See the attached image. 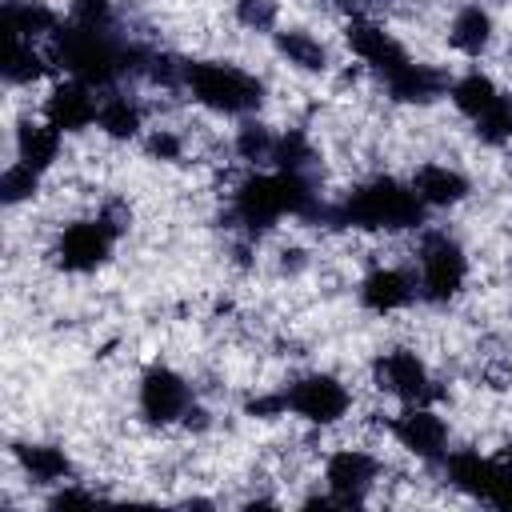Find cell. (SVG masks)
Returning <instances> with one entry per match:
<instances>
[{"label":"cell","instance_id":"1","mask_svg":"<svg viewBox=\"0 0 512 512\" xmlns=\"http://www.w3.org/2000/svg\"><path fill=\"white\" fill-rule=\"evenodd\" d=\"M328 224L352 228V232H376V236H416L432 216L416 200L408 176L376 172L368 180H356L336 204H328Z\"/></svg>","mask_w":512,"mask_h":512},{"label":"cell","instance_id":"2","mask_svg":"<svg viewBox=\"0 0 512 512\" xmlns=\"http://www.w3.org/2000/svg\"><path fill=\"white\" fill-rule=\"evenodd\" d=\"M184 100L212 120H244L268 108V80L228 56H184Z\"/></svg>","mask_w":512,"mask_h":512},{"label":"cell","instance_id":"3","mask_svg":"<svg viewBox=\"0 0 512 512\" xmlns=\"http://www.w3.org/2000/svg\"><path fill=\"white\" fill-rule=\"evenodd\" d=\"M412 268L420 284V304L424 308H452L456 300L468 296L472 284V252L468 244L448 228V224H424L412 236Z\"/></svg>","mask_w":512,"mask_h":512},{"label":"cell","instance_id":"4","mask_svg":"<svg viewBox=\"0 0 512 512\" xmlns=\"http://www.w3.org/2000/svg\"><path fill=\"white\" fill-rule=\"evenodd\" d=\"M288 420L312 432H336L356 416V388L332 368H300L284 384Z\"/></svg>","mask_w":512,"mask_h":512},{"label":"cell","instance_id":"5","mask_svg":"<svg viewBox=\"0 0 512 512\" xmlns=\"http://www.w3.org/2000/svg\"><path fill=\"white\" fill-rule=\"evenodd\" d=\"M384 480H388V464H384L380 448H372L364 440L332 444L320 452V480L316 484L328 492L332 508L368 504Z\"/></svg>","mask_w":512,"mask_h":512},{"label":"cell","instance_id":"6","mask_svg":"<svg viewBox=\"0 0 512 512\" xmlns=\"http://www.w3.org/2000/svg\"><path fill=\"white\" fill-rule=\"evenodd\" d=\"M120 240L124 236L100 212H80V216H68L64 224L52 228V236H48V260L64 276H96L100 268L112 264Z\"/></svg>","mask_w":512,"mask_h":512},{"label":"cell","instance_id":"7","mask_svg":"<svg viewBox=\"0 0 512 512\" xmlns=\"http://www.w3.org/2000/svg\"><path fill=\"white\" fill-rule=\"evenodd\" d=\"M368 384L392 404H440L436 368L416 344H388L368 360Z\"/></svg>","mask_w":512,"mask_h":512},{"label":"cell","instance_id":"8","mask_svg":"<svg viewBox=\"0 0 512 512\" xmlns=\"http://www.w3.org/2000/svg\"><path fill=\"white\" fill-rule=\"evenodd\" d=\"M196 396L200 388L192 384V376L168 360H152L136 372V388H132L136 420L152 432H176Z\"/></svg>","mask_w":512,"mask_h":512},{"label":"cell","instance_id":"9","mask_svg":"<svg viewBox=\"0 0 512 512\" xmlns=\"http://www.w3.org/2000/svg\"><path fill=\"white\" fill-rule=\"evenodd\" d=\"M376 428L388 444L424 468H436L452 448V420L440 412V404H396Z\"/></svg>","mask_w":512,"mask_h":512},{"label":"cell","instance_id":"10","mask_svg":"<svg viewBox=\"0 0 512 512\" xmlns=\"http://www.w3.org/2000/svg\"><path fill=\"white\" fill-rule=\"evenodd\" d=\"M340 48L352 64H360L376 84L384 76H392L396 68H404L416 52L368 8H352L344 20H340Z\"/></svg>","mask_w":512,"mask_h":512},{"label":"cell","instance_id":"11","mask_svg":"<svg viewBox=\"0 0 512 512\" xmlns=\"http://www.w3.org/2000/svg\"><path fill=\"white\" fill-rule=\"evenodd\" d=\"M352 296H356V308L376 316V320H392V316H404L420 304V284H416V268H412V256H384V260H372L356 284H352Z\"/></svg>","mask_w":512,"mask_h":512},{"label":"cell","instance_id":"12","mask_svg":"<svg viewBox=\"0 0 512 512\" xmlns=\"http://www.w3.org/2000/svg\"><path fill=\"white\" fill-rule=\"evenodd\" d=\"M268 48H272V56H276L288 72L308 76V80H328V76H336V72L348 64V60H344V48H340L336 40H328L324 32H316L312 24H292V20H284V24L272 32Z\"/></svg>","mask_w":512,"mask_h":512},{"label":"cell","instance_id":"13","mask_svg":"<svg viewBox=\"0 0 512 512\" xmlns=\"http://www.w3.org/2000/svg\"><path fill=\"white\" fill-rule=\"evenodd\" d=\"M408 184L416 192V200L424 204L428 216H440V212H456L472 200L476 192V180L468 176L464 164L456 160H444V156H428V160H416L412 172H408Z\"/></svg>","mask_w":512,"mask_h":512},{"label":"cell","instance_id":"14","mask_svg":"<svg viewBox=\"0 0 512 512\" xmlns=\"http://www.w3.org/2000/svg\"><path fill=\"white\" fill-rule=\"evenodd\" d=\"M40 116L48 124H56L68 140L72 136H84V132H96V112H100V88L80 80V76H56L44 96H40Z\"/></svg>","mask_w":512,"mask_h":512},{"label":"cell","instance_id":"15","mask_svg":"<svg viewBox=\"0 0 512 512\" xmlns=\"http://www.w3.org/2000/svg\"><path fill=\"white\" fill-rule=\"evenodd\" d=\"M152 104L148 96H140V84H112V88H100V112H96V136L116 144V148H128V144H140V136L148 132L152 124Z\"/></svg>","mask_w":512,"mask_h":512},{"label":"cell","instance_id":"16","mask_svg":"<svg viewBox=\"0 0 512 512\" xmlns=\"http://www.w3.org/2000/svg\"><path fill=\"white\" fill-rule=\"evenodd\" d=\"M64 152H68V136L56 124H48L40 116V108H24V112L8 116V160H20V164L52 176L60 168Z\"/></svg>","mask_w":512,"mask_h":512},{"label":"cell","instance_id":"17","mask_svg":"<svg viewBox=\"0 0 512 512\" xmlns=\"http://www.w3.org/2000/svg\"><path fill=\"white\" fill-rule=\"evenodd\" d=\"M500 40V24L488 0H456L444 16V48L468 64H480Z\"/></svg>","mask_w":512,"mask_h":512},{"label":"cell","instance_id":"18","mask_svg":"<svg viewBox=\"0 0 512 512\" xmlns=\"http://www.w3.org/2000/svg\"><path fill=\"white\" fill-rule=\"evenodd\" d=\"M8 468L20 472V480L36 492H52L80 476L76 456L56 440H12L8 444Z\"/></svg>","mask_w":512,"mask_h":512},{"label":"cell","instance_id":"19","mask_svg":"<svg viewBox=\"0 0 512 512\" xmlns=\"http://www.w3.org/2000/svg\"><path fill=\"white\" fill-rule=\"evenodd\" d=\"M448 80H452V72L444 64L412 56L404 68H396L392 76L380 80V92H384V100L404 104V108H432L448 96Z\"/></svg>","mask_w":512,"mask_h":512},{"label":"cell","instance_id":"20","mask_svg":"<svg viewBox=\"0 0 512 512\" xmlns=\"http://www.w3.org/2000/svg\"><path fill=\"white\" fill-rule=\"evenodd\" d=\"M56 76H64L56 48L40 44V40H8L4 52V88L8 92H32V88H48Z\"/></svg>","mask_w":512,"mask_h":512},{"label":"cell","instance_id":"21","mask_svg":"<svg viewBox=\"0 0 512 512\" xmlns=\"http://www.w3.org/2000/svg\"><path fill=\"white\" fill-rule=\"evenodd\" d=\"M228 156L248 172V168H276V144H280V128L260 112V116H244L232 120L228 136Z\"/></svg>","mask_w":512,"mask_h":512},{"label":"cell","instance_id":"22","mask_svg":"<svg viewBox=\"0 0 512 512\" xmlns=\"http://www.w3.org/2000/svg\"><path fill=\"white\" fill-rule=\"evenodd\" d=\"M500 92H504V84L484 68V64H464L460 72H452V80H448V108L464 120V124H472L480 112H488L496 100H500Z\"/></svg>","mask_w":512,"mask_h":512},{"label":"cell","instance_id":"23","mask_svg":"<svg viewBox=\"0 0 512 512\" xmlns=\"http://www.w3.org/2000/svg\"><path fill=\"white\" fill-rule=\"evenodd\" d=\"M488 464H492V452H480L476 444H452L448 456L436 464V476L452 492H460L468 500H480L484 484H488Z\"/></svg>","mask_w":512,"mask_h":512},{"label":"cell","instance_id":"24","mask_svg":"<svg viewBox=\"0 0 512 512\" xmlns=\"http://www.w3.org/2000/svg\"><path fill=\"white\" fill-rule=\"evenodd\" d=\"M136 148L144 152V160L176 168V164H188V156H192V132H188V124L152 116V124H148V132L140 136Z\"/></svg>","mask_w":512,"mask_h":512},{"label":"cell","instance_id":"25","mask_svg":"<svg viewBox=\"0 0 512 512\" xmlns=\"http://www.w3.org/2000/svg\"><path fill=\"white\" fill-rule=\"evenodd\" d=\"M228 16L244 36L272 40V32L284 24V0H232Z\"/></svg>","mask_w":512,"mask_h":512},{"label":"cell","instance_id":"26","mask_svg":"<svg viewBox=\"0 0 512 512\" xmlns=\"http://www.w3.org/2000/svg\"><path fill=\"white\" fill-rule=\"evenodd\" d=\"M468 128H472V140L480 148H492V152L512 148V88H504L500 100L488 112H480Z\"/></svg>","mask_w":512,"mask_h":512},{"label":"cell","instance_id":"27","mask_svg":"<svg viewBox=\"0 0 512 512\" xmlns=\"http://www.w3.org/2000/svg\"><path fill=\"white\" fill-rule=\"evenodd\" d=\"M44 184H48L44 172H36V168H28L20 160H8L4 172H0V200H4L8 212H16L24 204H36L40 192H44Z\"/></svg>","mask_w":512,"mask_h":512},{"label":"cell","instance_id":"28","mask_svg":"<svg viewBox=\"0 0 512 512\" xmlns=\"http://www.w3.org/2000/svg\"><path fill=\"white\" fill-rule=\"evenodd\" d=\"M64 20L76 28L112 32L120 28V0H64Z\"/></svg>","mask_w":512,"mask_h":512},{"label":"cell","instance_id":"29","mask_svg":"<svg viewBox=\"0 0 512 512\" xmlns=\"http://www.w3.org/2000/svg\"><path fill=\"white\" fill-rule=\"evenodd\" d=\"M312 268H316V256H312V248L300 244V240H284V244L272 252V272H276L280 280H304Z\"/></svg>","mask_w":512,"mask_h":512},{"label":"cell","instance_id":"30","mask_svg":"<svg viewBox=\"0 0 512 512\" xmlns=\"http://www.w3.org/2000/svg\"><path fill=\"white\" fill-rule=\"evenodd\" d=\"M480 504H492V508H512V452H492V464H488V484H484Z\"/></svg>","mask_w":512,"mask_h":512},{"label":"cell","instance_id":"31","mask_svg":"<svg viewBox=\"0 0 512 512\" xmlns=\"http://www.w3.org/2000/svg\"><path fill=\"white\" fill-rule=\"evenodd\" d=\"M324 4H340V8H348V12L360 8V0H324Z\"/></svg>","mask_w":512,"mask_h":512},{"label":"cell","instance_id":"32","mask_svg":"<svg viewBox=\"0 0 512 512\" xmlns=\"http://www.w3.org/2000/svg\"><path fill=\"white\" fill-rule=\"evenodd\" d=\"M504 60L512 64V32H508V40H504Z\"/></svg>","mask_w":512,"mask_h":512},{"label":"cell","instance_id":"33","mask_svg":"<svg viewBox=\"0 0 512 512\" xmlns=\"http://www.w3.org/2000/svg\"><path fill=\"white\" fill-rule=\"evenodd\" d=\"M508 320H512V296H508Z\"/></svg>","mask_w":512,"mask_h":512},{"label":"cell","instance_id":"34","mask_svg":"<svg viewBox=\"0 0 512 512\" xmlns=\"http://www.w3.org/2000/svg\"><path fill=\"white\" fill-rule=\"evenodd\" d=\"M364 4H380V0H360V8H364Z\"/></svg>","mask_w":512,"mask_h":512}]
</instances>
